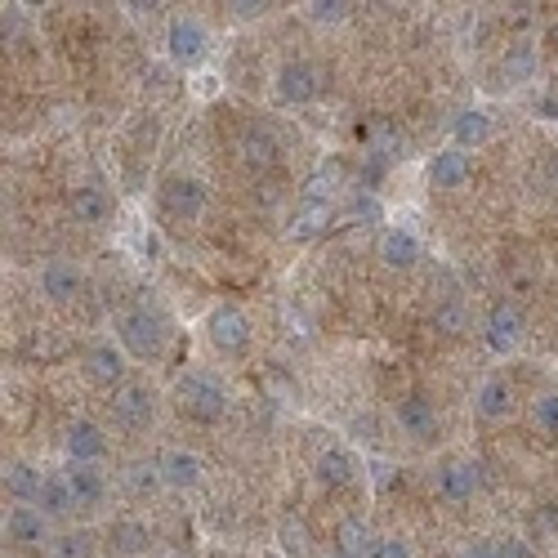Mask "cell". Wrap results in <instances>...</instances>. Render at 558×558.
I'll use <instances>...</instances> for the list:
<instances>
[{
	"label": "cell",
	"mask_w": 558,
	"mask_h": 558,
	"mask_svg": "<svg viewBox=\"0 0 558 558\" xmlns=\"http://www.w3.org/2000/svg\"><path fill=\"white\" fill-rule=\"evenodd\" d=\"M500 72H505L509 85H527L536 81V72H541V54H536V45L518 41L505 50V59H500Z\"/></svg>",
	"instance_id": "24"
},
{
	"label": "cell",
	"mask_w": 558,
	"mask_h": 558,
	"mask_svg": "<svg viewBox=\"0 0 558 558\" xmlns=\"http://www.w3.org/2000/svg\"><path fill=\"white\" fill-rule=\"evenodd\" d=\"M523 331H527L523 313H518V304H509V300L492 304L487 317H483V340H487V349H492L496 358H509V353L523 344Z\"/></svg>",
	"instance_id": "5"
},
{
	"label": "cell",
	"mask_w": 558,
	"mask_h": 558,
	"mask_svg": "<svg viewBox=\"0 0 558 558\" xmlns=\"http://www.w3.org/2000/svg\"><path fill=\"white\" fill-rule=\"evenodd\" d=\"M331 219H335L331 206H322V201H304V206L291 215V228H286V237L304 246V242H313V237H322L326 228H331Z\"/></svg>",
	"instance_id": "20"
},
{
	"label": "cell",
	"mask_w": 558,
	"mask_h": 558,
	"mask_svg": "<svg viewBox=\"0 0 558 558\" xmlns=\"http://www.w3.org/2000/svg\"><path fill=\"white\" fill-rule=\"evenodd\" d=\"M335 545H340V558H367V545L375 550V541H371V532H367L362 518H344L340 532H335Z\"/></svg>",
	"instance_id": "30"
},
{
	"label": "cell",
	"mask_w": 558,
	"mask_h": 558,
	"mask_svg": "<svg viewBox=\"0 0 558 558\" xmlns=\"http://www.w3.org/2000/svg\"><path fill=\"white\" fill-rule=\"evenodd\" d=\"M456 558H500V554H496V541H474V545H465Z\"/></svg>",
	"instance_id": "38"
},
{
	"label": "cell",
	"mask_w": 558,
	"mask_h": 558,
	"mask_svg": "<svg viewBox=\"0 0 558 558\" xmlns=\"http://www.w3.org/2000/svg\"><path fill=\"white\" fill-rule=\"evenodd\" d=\"M175 402H179V411L192 420H219L228 411V393H224V384L215 380V375H206V371H188V375H179L175 380Z\"/></svg>",
	"instance_id": "2"
},
{
	"label": "cell",
	"mask_w": 558,
	"mask_h": 558,
	"mask_svg": "<svg viewBox=\"0 0 558 558\" xmlns=\"http://www.w3.org/2000/svg\"><path fill=\"white\" fill-rule=\"evenodd\" d=\"M81 291H85V273L76 264H67V259H50V264L41 268V295L45 300L72 304Z\"/></svg>",
	"instance_id": "13"
},
{
	"label": "cell",
	"mask_w": 558,
	"mask_h": 558,
	"mask_svg": "<svg viewBox=\"0 0 558 558\" xmlns=\"http://www.w3.org/2000/svg\"><path fill=\"white\" fill-rule=\"evenodd\" d=\"M67 483H72L76 509H99L108 500V478L99 465H67Z\"/></svg>",
	"instance_id": "17"
},
{
	"label": "cell",
	"mask_w": 558,
	"mask_h": 558,
	"mask_svg": "<svg viewBox=\"0 0 558 558\" xmlns=\"http://www.w3.org/2000/svg\"><path fill=\"white\" fill-rule=\"evenodd\" d=\"M358 474V465H353V456L344 447H326V451H317V460H313V478L322 487H344L349 478Z\"/></svg>",
	"instance_id": "23"
},
{
	"label": "cell",
	"mask_w": 558,
	"mask_h": 558,
	"mask_svg": "<svg viewBox=\"0 0 558 558\" xmlns=\"http://www.w3.org/2000/svg\"><path fill=\"white\" fill-rule=\"evenodd\" d=\"M277 541H282V550H286V554L300 558L304 550H309V527H304V518L286 514L282 523H277Z\"/></svg>",
	"instance_id": "33"
},
{
	"label": "cell",
	"mask_w": 558,
	"mask_h": 558,
	"mask_svg": "<svg viewBox=\"0 0 558 558\" xmlns=\"http://www.w3.org/2000/svg\"><path fill=\"white\" fill-rule=\"evenodd\" d=\"M371 558H416V550H411L407 536H380V541H375V550H371Z\"/></svg>",
	"instance_id": "36"
},
{
	"label": "cell",
	"mask_w": 558,
	"mask_h": 558,
	"mask_svg": "<svg viewBox=\"0 0 558 558\" xmlns=\"http://www.w3.org/2000/svg\"><path fill=\"white\" fill-rule=\"evenodd\" d=\"M166 340H170V326L166 317L157 309H148V304H139V309H125L117 317V344L125 349V358H161L166 353Z\"/></svg>",
	"instance_id": "1"
},
{
	"label": "cell",
	"mask_w": 558,
	"mask_h": 558,
	"mask_svg": "<svg viewBox=\"0 0 558 558\" xmlns=\"http://www.w3.org/2000/svg\"><path fill=\"white\" fill-rule=\"evenodd\" d=\"M50 523H54V518L45 514V509L14 505L5 514V536H9V545H18V550H45V545H54Z\"/></svg>",
	"instance_id": "6"
},
{
	"label": "cell",
	"mask_w": 558,
	"mask_h": 558,
	"mask_svg": "<svg viewBox=\"0 0 558 558\" xmlns=\"http://www.w3.org/2000/svg\"><path fill=\"white\" fill-rule=\"evenodd\" d=\"M36 509H45L50 518L76 514V496H72V483H67V474H45V487H41V500H36Z\"/></svg>",
	"instance_id": "28"
},
{
	"label": "cell",
	"mask_w": 558,
	"mask_h": 558,
	"mask_svg": "<svg viewBox=\"0 0 558 558\" xmlns=\"http://www.w3.org/2000/svg\"><path fill=\"white\" fill-rule=\"evenodd\" d=\"M108 545H112L117 554H125V558H139V554L152 550V532H148L143 523H134V518H121V523H112Z\"/></svg>",
	"instance_id": "27"
},
{
	"label": "cell",
	"mask_w": 558,
	"mask_h": 558,
	"mask_svg": "<svg viewBox=\"0 0 558 558\" xmlns=\"http://www.w3.org/2000/svg\"><path fill=\"white\" fill-rule=\"evenodd\" d=\"M492 139V117H487L483 108H465L456 112V121H451V143L456 148H483V143Z\"/></svg>",
	"instance_id": "22"
},
{
	"label": "cell",
	"mask_w": 558,
	"mask_h": 558,
	"mask_svg": "<svg viewBox=\"0 0 558 558\" xmlns=\"http://www.w3.org/2000/svg\"><path fill=\"white\" fill-rule=\"evenodd\" d=\"M541 112H554L558 117V99H541Z\"/></svg>",
	"instance_id": "40"
},
{
	"label": "cell",
	"mask_w": 558,
	"mask_h": 558,
	"mask_svg": "<svg viewBox=\"0 0 558 558\" xmlns=\"http://www.w3.org/2000/svg\"><path fill=\"white\" fill-rule=\"evenodd\" d=\"M50 558H94V536L90 532H63V536H54Z\"/></svg>",
	"instance_id": "32"
},
{
	"label": "cell",
	"mask_w": 558,
	"mask_h": 558,
	"mask_svg": "<svg viewBox=\"0 0 558 558\" xmlns=\"http://www.w3.org/2000/svg\"><path fill=\"white\" fill-rule=\"evenodd\" d=\"M161 210H166L170 219H179V224H192V219L206 215V188L188 175L166 179V184H161Z\"/></svg>",
	"instance_id": "8"
},
{
	"label": "cell",
	"mask_w": 558,
	"mask_h": 558,
	"mask_svg": "<svg viewBox=\"0 0 558 558\" xmlns=\"http://www.w3.org/2000/svg\"><path fill=\"white\" fill-rule=\"evenodd\" d=\"M108 192L103 188H94V184H81L76 188V197H72V215H76V224H85V228H103L108 224Z\"/></svg>",
	"instance_id": "25"
},
{
	"label": "cell",
	"mask_w": 558,
	"mask_h": 558,
	"mask_svg": "<svg viewBox=\"0 0 558 558\" xmlns=\"http://www.w3.org/2000/svg\"><path fill=\"white\" fill-rule=\"evenodd\" d=\"M206 340L219 358H242L250 349V340H255V326H250V317L237 304H219L206 317Z\"/></svg>",
	"instance_id": "3"
},
{
	"label": "cell",
	"mask_w": 558,
	"mask_h": 558,
	"mask_svg": "<svg viewBox=\"0 0 558 558\" xmlns=\"http://www.w3.org/2000/svg\"><path fill=\"white\" fill-rule=\"evenodd\" d=\"M125 487H130L139 500L157 496L161 487H166V478H161V465H130V469H125Z\"/></svg>",
	"instance_id": "31"
},
{
	"label": "cell",
	"mask_w": 558,
	"mask_h": 558,
	"mask_svg": "<svg viewBox=\"0 0 558 558\" xmlns=\"http://www.w3.org/2000/svg\"><path fill=\"white\" fill-rule=\"evenodd\" d=\"M304 9H309L313 23H344V14H349L344 0H313V5H304Z\"/></svg>",
	"instance_id": "35"
},
{
	"label": "cell",
	"mask_w": 558,
	"mask_h": 558,
	"mask_svg": "<svg viewBox=\"0 0 558 558\" xmlns=\"http://www.w3.org/2000/svg\"><path fill=\"white\" fill-rule=\"evenodd\" d=\"M340 188H344V166L340 161H322V166L304 179V201H322V206H331Z\"/></svg>",
	"instance_id": "26"
},
{
	"label": "cell",
	"mask_w": 558,
	"mask_h": 558,
	"mask_svg": "<svg viewBox=\"0 0 558 558\" xmlns=\"http://www.w3.org/2000/svg\"><path fill=\"white\" fill-rule=\"evenodd\" d=\"M157 465H161V478H166V487H175V492H192V487L201 483V474H206V465H201L197 451H184V447L166 451Z\"/></svg>",
	"instance_id": "15"
},
{
	"label": "cell",
	"mask_w": 558,
	"mask_h": 558,
	"mask_svg": "<svg viewBox=\"0 0 558 558\" xmlns=\"http://www.w3.org/2000/svg\"><path fill=\"white\" fill-rule=\"evenodd\" d=\"M63 447H67L72 465H99L108 456V438H103V429L94 420H72L63 434Z\"/></svg>",
	"instance_id": "11"
},
{
	"label": "cell",
	"mask_w": 558,
	"mask_h": 558,
	"mask_svg": "<svg viewBox=\"0 0 558 558\" xmlns=\"http://www.w3.org/2000/svg\"><path fill=\"white\" fill-rule=\"evenodd\" d=\"M237 152H242V161H246V166H273L277 143H273V134H268V130L250 125V130L242 134V139H237Z\"/></svg>",
	"instance_id": "29"
},
{
	"label": "cell",
	"mask_w": 558,
	"mask_h": 558,
	"mask_svg": "<svg viewBox=\"0 0 558 558\" xmlns=\"http://www.w3.org/2000/svg\"><path fill=\"white\" fill-rule=\"evenodd\" d=\"M206 50H210V32H206L201 18L179 14V18L166 23V54H170L175 67H197L201 59H206Z\"/></svg>",
	"instance_id": "4"
},
{
	"label": "cell",
	"mask_w": 558,
	"mask_h": 558,
	"mask_svg": "<svg viewBox=\"0 0 558 558\" xmlns=\"http://www.w3.org/2000/svg\"><path fill=\"white\" fill-rule=\"evenodd\" d=\"M496 554L500 558H532V550H527L518 536H509V541H496Z\"/></svg>",
	"instance_id": "37"
},
{
	"label": "cell",
	"mask_w": 558,
	"mask_h": 558,
	"mask_svg": "<svg viewBox=\"0 0 558 558\" xmlns=\"http://www.w3.org/2000/svg\"><path fill=\"white\" fill-rule=\"evenodd\" d=\"M532 416L545 434H558V393H541V398L532 402Z\"/></svg>",
	"instance_id": "34"
},
{
	"label": "cell",
	"mask_w": 558,
	"mask_h": 558,
	"mask_svg": "<svg viewBox=\"0 0 558 558\" xmlns=\"http://www.w3.org/2000/svg\"><path fill=\"white\" fill-rule=\"evenodd\" d=\"M438 496H447V500H469L478 492V469L469 465V460H447V465L438 469Z\"/></svg>",
	"instance_id": "21"
},
{
	"label": "cell",
	"mask_w": 558,
	"mask_h": 558,
	"mask_svg": "<svg viewBox=\"0 0 558 558\" xmlns=\"http://www.w3.org/2000/svg\"><path fill=\"white\" fill-rule=\"evenodd\" d=\"M41 487H45V474L36 465H27V460H9L5 465V496L14 505H36Z\"/></svg>",
	"instance_id": "18"
},
{
	"label": "cell",
	"mask_w": 558,
	"mask_h": 558,
	"mask_svg": "<svg viewBox=\"0 0 558 558\" xmlns=\"http://www.w3.org/2000/svg\"><path fill=\"white\" fill-rule=\"evenodd\" d=\"M112 420H117L121 429H148L152 420H157V398H152L148 384H134L125 380L121 389H112Z\"/></svg>",
	"instance_id": "7"
},
{
	"label": "cell",
	"mask_w": 558,
	"mask_h": 558,
	"mask_svg": "<svg viewBox=\"0 0 558 558\" xmlns=\"http://www.w3.org/2000/svg\"><path fill=\"white\" fill-rule=\"evenodd\" d=\"M509 407H514V389H509V380H500V375H492V380H483L474 389V416L487 420V425H500V420L509 416Z\"/></svg>",
	"instance_id": "16"
},
{
	"label": "cell",
	"mask_w": 558,
	"mask_h": 558,
	"mask_svg": "<svg viewBox=\"0 0 558 558\" xmlns=\"http://www.w3.org/2000/svg\"><path fill=\"white\" fill-rule=\"evenodd\" d=\"M469 179H474V161H469V152L465 148H438L434 152V161H429V184L442 188V192H456V188H465Z\"/></svg>",
	"instance_id": "10"
},
{
	"label": "cell",
	"mask_w": 558,
	"mask_h": 558,
	"mask_svg": "<svg viewBox=\"0 0 558 558\" xmlns=\"http://www.w3.org/2000/svg\"><path fill=\"white\" fill-rule=\"evenodd\" d=\"M375 255L384 259V268H393V273H407V268L420 264L425 246H420V237L411 233V228H384V233H380V246H375Z\"/></svg>",
	"instance_id": "12"
},
{
	"label": "cell",
	"mask_w": 558,
	"mask_h": 558,
	"mask_svg": "<svg viewBox=\"0 0 558 558\" xmlns=\"http://www.w3.org/2000/svg\"><path fill=\"white\" fill-rule=\"evenodd\" d=\"M398 425H402V434H407V438L429 442L438 434V411L429 407L425 398H402L398 402Z\"/></svg>",
	"instance_id": "19"
},
{
	"label": "cell",
	"mask_w": 558,
	"mask_h": 558,
	"mask_svg": "<svg viewBox=\"0 0 558 558\" xmlns=\"http://www.w3.org/2000/svg\"><path fill=\"white\" fill-rule=\"evenodd\" d=\"M85 375H90V384H99V389H121L125 384V349L121 344H94V349L85 353Z\"/></svg>",
	"instance_id": "14"
},
{
	"label": "cell",
	"mask_w": 558,
	"mask_h": 558,
	"mask_svg": "<svg viewBox=\"0 0 558 558\" xmlns=\"http://www.w3.org/2000/svg\"><path fill=\"white\" fill-rule=\"evenodd\" d=\"M273 90L282 103H291V108H304V103L317 99V90H322V81H317V67L313 63H282L273 76Z\"/></svg>",
	"instance_id": "9"
},
{
	"label": "cell",
	"mask_w": 558,
	"mask_h": 558,
	"mask_svg": "<svg viewBox=\"0 0 558 558\" xmlns=\"http://www.w3.org/2000/svg\"><path fill=\"white\" fill-rule=\"evenodd\" d=\"M237 9V14H242V18H255V14H264V5H233Z\"/></svg>",
	"instance_id": "39"
}]
</instances>
